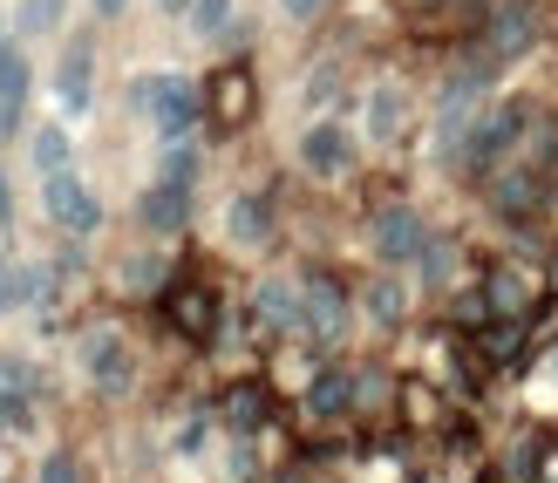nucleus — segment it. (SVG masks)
<instances>
[{
	"mask_svg": "<svg viewBox=\"0 0 558 483\" xmlns=\"http://www.w3.org/2000/svg\"><path fill=\"white\" fill-rule=\"evenodd\" d=\"M130 109H144L163 144H184V136L198 130V117H205V89L184 82V75H136L130 82Z\"/></svg>",
	"mask_w": 558,
	"mask_h": 483,
	"instance_id": "1",
	"label": "nucleus"
},
{
	"mask_svg": "<svg viewBox=\"0 0 558 483\" xmlns=\"http://www.w3.org/2000/svg\"><path fill=\"white\" fill-rule=\"evenodd\" d=\"M41 212L62 225L69 239H89L96 225H102V197L75 178V170H54V178H41Z\"/></svg>",
	"mask_w": 558,
	"mask_h": 483,
	"instance_id": "2",
	"label": "nucleus"
},
{
	"mask_svg": "<svg viewBox=\"0 0 558 483\" xmlns=\"http://www.w3.org/2000/svg\"><path fill=\"white\" fill-rule=\"evenodd\" d=\"M82 375H89L102 395H123L136 382V361H130V340L117 327H96V334H82Z\"/></svg>",
	"mask_w": 558,
	"mask_h": 483,
	"instance_id": "3",
	"label": "nucleus"
},
{
	"mask_svg": "<svg viewBox=\"0 0 558 483\" xmlns=\"http://www.w3.org/2000/svg\"><path fill=\"white\" fill-rule=\"evenodd\" d=\"M423 245H429V225L415 218V205H381L375 212V252H381V266H415V259H423Z\"/></svg>",
	"mask_w": 558,
	"mask_h": 483,
	"instance_id": "4",
	"label": "nucleus"
},
{
	"mask_svg": "<svg viewBox=\"0 0 558 483\" xmlns=\"http://www.w3.org/2000/svg\"><path fill=\"white\" fill-rule=\"evenodd\" d=\"M477 109H484V75H457L450 89H442V102H436V136H442V150H463V136L477 130Z\"/></svg>",
	"mask_w": 558,
	"mask_h": 483,
	"instance_id": "5",
	"label": "nucleus"
},
{
	"mask_svg": "<svg viewBox=\"0 0 558 483\" xmlns=\"http://www.w3.org/2000/svg\"><path fill=\"white\" fill-rule=\"evenodd\" d=\"M348 164H354L348 123H314V130L300 136V170H306V178H341Z\"/></svg>",
	"mask_w": 558,
	"mask_h": 483,
	"instance_id": "6",
	"label": "nucleus"
},
{
	"mask_svg": "<svg viewBox=\"0 0 558 483\" xmlns=\"http://www.w3.org/2000/svg\"><path fill=\"white\" fill-rule=\"evenodd\" d=\"M300 327L320 334V340H341V334H348V293L333 287V279L314 273V279L300 287Z\"/></svg>",
	"mask_w": 558,
	"mask_h": 483,
	"instance_id": "7",
	"label": "nucleus"
},
{
	"mask_svg": "<svg viewBox=\"0 0 558 483\" xmlns=\"http://www.w3.org/2000/svg\"><path fill=\"white\" fill-rule=\"evenodd\" d=\"M54 96H62L69 117L89 109V96H96V48L89 41H69L62 48V62H54Z\"/></svg>",
	"mask_w": 558,
	"mask_h": 483,
	"instance_id": "8",
	"label": "nucleus"
},
{
	"mask_svg": "<svg viewBox=\"0 0 558 483\" xmlns=\"http://www.w3.org/2000/svg\"><path fill=\"white\" fill-rule=\"evenodd\" d=\"M518 130H524V109H497V117H484L477 130L463 136V164H470V170H490L497 157L511 150V136H518Z\"/></svg>",
	"mask_w": 558,
	"mask_h": 483,
	"instance_id": "9",
	"label": "nucleus"
},
{
	"mask_svg": "<svg viewBox=\"0 0 558 483\" xmlns=\"http://www.w3.org/2000/svg\"><path fill=\"white\" fill-rule=\"evenodd\" d=\"M136 218H144L150 232H184V218H191V184L157 178L144 197H136Z\"/></svg>",
	"mask_w": 558,
	"mask_h": 483,
	"instance_id": "10",
	"label": "nucleus"
},
{
	"mask_svg": "<svg viewBox=\"0 0 558 483\" xmlns=\"http://www.w3.org/2000/svg\"><path fill=\"white\" fill-rule=\"evenodd\" d=\"M226 232H232L239 245H266V239H272V197H259V191L232 197V212H226Z\"/></svg>",
	"mask_w": 558,
	"mask_h": 483,
	"instance_id": "11",
	"label": "nucleus"
},
{
	"mask_svg": "<svg viewBox=\"0 0 558 483\" xmlns=\"http://www.w3.org/2000/svg\"><path fill=\"white\" fill-rule=\"evenodd\" d=\"M518 48H532V14H524V8H505V14L490 21V35H484V55H477V62L490 69V62H505V55H518Z\"/></svg>",
	"mask_w": 558,
	"mask_h": 483,
	"instance_id": "12",
	"label": "nucleus"
},
{
	"mask_svg": "<svg viewBox=\"0 0 558 483\" xmlns=\"http://www.w3.org/2000/svg\"><path fill=\"white\" fill-rule=\"evenodd\" d=\"M497 212L505 218H538L545 212V170H518V178L497 184Z\"/></svg>",
	"mask_w": 558,
	"mask_h": 483,
	"instance_id": "13",
	"label": "nucleus"
},
{
	"mask_svg": "<svg viewBox=\"0 0 558 483\" xmlns=\"http://www.w3.org/2000/svg\"><path fill=\"white\" fill-rule=\"evenodd\" d=\"M402 123H409V96L396 89V82H381V89L368 96V136H375V144H396Z\"/></svg>",
	"mask_w": 558,
	"mask_h": 483,
	"instance_id": "14",
	"label": "nucleus"
},
{
	"mask_svg": "<svg viewBox=\"0 0 558 483\" xmlns=\"http://www.w3.org/2000/svg\"><path fill=\"white\" fill-rule=\"evenodd\" d=\"M484 306H490V314H505V321H518L524 306H532V279H524L518 266H497L490 287H484Z\"/></svg>",
	"mask_w": 558,
	"mask_h": 483,
	"instance_id": "15",
	"label": "nucleus"
},
{
	"mask_svg": "<svg viewBox=\"0 0 558 483\" xmlns=\"http://www.w3.org/2000/svg\"><path fill=\"white\" fill-rule=\"evenodd\" d=\"M62 14H69V0H14V35L27 41V35H54L62 27Z\"/></svg>",
	"mask_w": 558,
	"mask_h": 483,
	"instance_id": "16",
	"label": "nucleus"
},
{
	"mask_svg": "<svg viewBox=\"0 0 558 483\" xmlns=\"http://www.w3.org/2000/svg\"><path fill=\"white\" fill-rule=\"evenodd\" d=\"M27 395H35V367L21 354H0V415H21Z\"/></svg>",
	"mask_w": 558,
	"mask_h": 483,
	"instance_id": "17",
	"label": "nucleus"
},
{
	"mask_svg": "<svg viewBox=\"0 0 558 483\" xmlns=\"http://www.w3.org/2000/svg\"><path fill=\"white\" fill-rule=\"evenodd\" d=\"M259 321H266V327H300V287H287V279H266V287H259Z\"/></svg>",
	"mask_w": 558,
	"mask_h": 483,
	"instance_id": "18",
	"label": "nucleus"
},
{
	"mask_svg": "<svg viewBox=\"0 0 558 483\" xmlns=\"http://www.w3.org/2000/svg\"><path fill=\"white\" fill-rule=\"evenodd\" d=\"M69 130L62 123H48V130H35V170H41V178H54V170H69Z\"/></svg>",
	"mask_w": 558,
	"mask_h": 483,
	"instance_id": "19",
	"label": "nucleus"
},
{
	"mask_svg": "<svg viewBox=\"0 0 558 483\" xmlns=\"http://www.w3.org/2000/svg\"><path fill=\"white\" fill-rule=\"evenodd\" d=\"M211 89H218V96H211V109H218V123H239V117H245V102H253V96H245V89H253V82H245L239 69H226V75L211 82Z\"/></svg>",
	"mask_w": 558,
	"mask_h": 483,
	"instance_id": "20",
	"label": "nucleus"
},
{
	"mask_svg": "<svg viewBox=\"0 0 558 483\" xmlns=\"http://www.w3.org/2000/svg\"><path fill=\"white\" fill-rule=\"evenodd\" d=\"M27 82H35V75H27V55L8 48V55H0V102H8L14 117H21V102H27Z\"/></svg>",
	"mask_w": 558,
	"mask_h": 483,
	"instance_id": "21",
	"label": "nucleus"
},
{
	"mask_svg": "<svg viewBox=\"0 0 558 483\" xmlns=\"http://www.w3.org/2000/svg\"><path fill=\"white\" fill-rule=\"evenodd\" d=\"M54 300V273L48 266H14V306H48Z\"/></svg>",
	"mask_w": 558,
	"mask_h": 483,
	"instance_id": "22",
	"label": "nucleus"
},
{
	"mask_svg": "<svg viewBox=\"0 0 558 483\" xmlns=\"http://www.w3.org/2000/svg\"><path fill=\"white\" fill-rule=\"evenodd\" d=\"M191 27H198L205 41H218L232 27V0H191Z\"/></svg>",
	"mask_w": 558,
	"mask_h": 483,
	"instance_id": "23",
	"label": "nucleus"
},
{
	"mask_svg": "<svg viewBox=\"0 0 558 483\" xmlns=\"http://www.w3.org/2000/svg\"><path fill=\"white\" fill-rule=\"evenodd\" d=\"M157 178L198 184V150H191V136H184V144H163V170H157Z\"/></svg>",
	"mask_w": 558,
	"mask_h": 483,
	"instance_id": "24",
	"label": "nucleus"
},
{
	"mask_svg": "<svg viewBox=\"0 0 558 483\" xmlns=\"http://www.w3.org/2000/svg\"><path fill=\"white\" fill-rule=\"evenodd\" d=\"M368 314H375L381 327L402 321V287H396V279H375V287H368Z\"/></svg>",
	"mask_w": 558,
	"mask_h": 483,
	"instance_id": "25",
	"label": "nucleus"
},
{
	"mask_svg": "<svg viewBox=\"0 0 558 483\" xmlns=\"http://www.w3.org/2000/svg\"><path fill=\"white\" fill-rule=\"evenodd\" d=\"M341 402H348V375H320L314 395H306V415H333Z\"/></svg>",
	"mask_w": 558,
	"mask_h": 483,
	"instance_id": "26",
	"label": "nucleus"
},
{
	"mask_svg": "<svg viewBox=\"0 0 558 483\" xmlns=\"http://www.w3.org/2000/svg\"><path fill=\"white\" fill-rule=\"evenodd\" d=\"M178 327H191V334H211V293H191V300H178Z\"/></svg>",
	"mask_w": 558,
	"mask_h": 483,
	"instance_id": "27",
	"label": "nucleus"
},
{
	"mask_svg": "<svg viewBox=\"0 0 558 483\" xmlns=\"http://www.w3.org/2000/svg\"><path fill=\"white\" fill-rule=\"evenodd\" d=\"M333 82H341V69H333V62H320L314 75H306V89H300V102H314V109H320V102H333Z\"/></svg>",
	"mask_w": 558,
	"mask_h": 483,
	"instance_id": "28",
	"label": "nucleus"
},
{
	"mask_svg": "<svg viewBox=\"0 0 558 483\" xmlns=\"http://www.w3.org/2000/svg\"><path fill=\"white\" fill-rule=\"evenodd\" d=\"M415 266H423V279H429V287H442V279H450V245H442V239H429Z\"/></svg>",
	"mask_w": 558,
	"mask_h": 483,
	"instance_id": "29",
	"label": "nucleus"
},
{
	"mask_svg": "<svg viewBox=\"0 0 558 483\" xmlns=\"http://www.w3.org/2000/svg\"><path fill=\"white\" fill-rule=\"evenodd\" d=\"M226 409H232V430H253V422H259V388H239Z\"/></svg>",
	"mask_w": 558,
	"mask_h": 483,
	"instance_id": "30",
	"label": "nucleus"
},
{
	"mask_svg": "<svg viewBox=\"0 0 558 483\" xmlns=\"http://www.w3.org/2000/svg\"><path fill=\"white\" fill-rule=\"evenodd\" d=\"M41 483H82L75 457H48V463H41Z\"/></svg>",
	"mask_w": 558,
	"mask_h": 483,
	"instance_id": "31",
	"label": "nucleus"
},
{
	"mask_svg": "<svg viewBox=\"0 0 558 483\" xmlns=\"http://www.w3.org/2000/svg\"><path fill=\"white\" fill-rule=\"evenodd\" d=\"M279 14H287V21H320L327 0H279Z\"/></svg>",
	"mask_w": 558,
	"mask_h": 483,
	"instance_id": "32",
	"label": "nucleus"
},
{
	"mask_svg": "<svg viewBox=\"0 0 558 483\" xmlns=\"http://www.w3.org/2000/svg\"><path fill=\"white\" fill-rule=\"evenodd\" d=\"M123 279H130V287H157V259H130Z\"/></svg>",
	"mask_w": 558,
	"mask_h": 483,
	"instance_id": "33",
	"label": "nucleus"
},
{
	"mask_svg": "<svg viewBox=\"0 0 558 483\" xmlns=\"http://www.w3.org/2000/svg\"><path fill=\"white\" fill-rule=\"evenodd\" d=\"M8 306H14V259L0 252V314H8Z\"/></svg>",
	"mask_w": 558,
	"mask_h": 483,
	"instance_id": "34",
	"label": "nucleus"
},
{
	"mask_svg": "<svg viewBox=\"0 0 558 483\" xmlns=\"http://www.w3.org/2000/svg\"><path fill=\"white\" fill-rule=\"evenodd\" d=\"M14 123H21V117H14L8 102H0V144H8V136H14Z\"/></svg>",
	"mask_w": 558,
	"mask_h": 483,
	"instance_id": "35",
	"label": "nucleus"
},
{
	"mask_svg": "<svg viewBox=\"0 0 558 483\" xmlns=\"http://www.w3.org/2000/svg\"><path fill=\"white\" fill-rule=\"evenodd\" d=\"M14 218V197H8V178H0V225Z\"/></svg>",
	"mask_w": 558,
	"mask_h": 483,
	"instance_id": "36",
	"label": "nucleus"
},
{
	"mask_svg": "<svg viewBox=\"0 0 558 483\" xmlns=\"http://www.w3.org/2000/svg\"><path fill=\"white\" fill-rule=\"evenodd\" d=\"M8 48H14V21H8V14H0V55H8Z\"/></svg>",
	"mask_w": 558,
	"mask_h": 483,
	"instance_id": "37",
	"label": "nucleus"
},
{
	"mask_svg": "<svg viewBox=\"0 0 558 483\" xmlns=\"http://www.w3.org/2000/svg\"><path fill=\"white\" fill-rule=\"evenodd\" d=\"M130 8V0H96V14H123Z\"/></svg>",
	"mask_w": 558,
	"mask_h": 483,
	"instance_id": "38",
	"label": "nucleus"
},
{
	"mask_svg": "<svg viewBox=\"0 0 558 483\" xmlns=\"http://www.w3.org/2000/svg\"><path fill=\"white\" fill-rule=\"evenodd\" d=\"M415 8H442V0H415Z\"/></svg>",
	"mask_w": 558,
	"mask_h": 483,
	"instance_id": "39",
	"label": "nucleus"
},
{
	"mask_svg": "<svg viewBox=\"0 0 558 483\" xmlns=\"http://www.w3.org/2000/svg\"><path fill=\"white\" fill-rule=\"evenodd\" d=\"M163 8H184V0H163Z\"/></svg>",
	"mask_w": 558,
	"mask_h": 483,
	"instance_id": "40",
	"label": "nucleus"
}]
</instances>
